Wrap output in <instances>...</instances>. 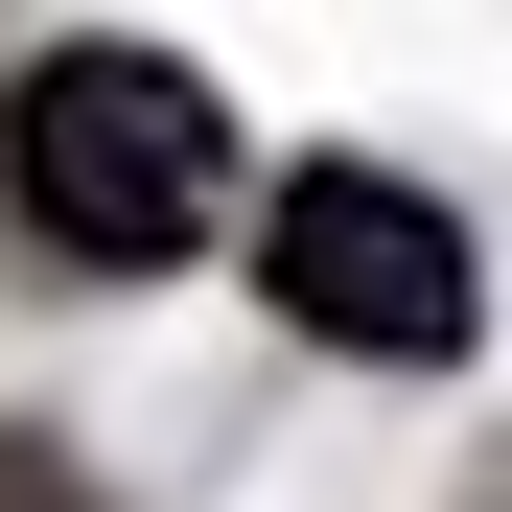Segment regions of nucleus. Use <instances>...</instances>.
Returning <instances> with one entry per match:
<instances>
[{"label":"nucleus","instance_id":"obj_2","mask_svg":"<svg viewBox=\"0 0 512 512\" xmlns=\"http://www.w3.org/2000/svg\"><path fill=\"white\" fill-rule=\"evenodd\" d=\"M256 280H280V326H326V350H396V373L466 350V233L419 210L396 163H303V187L256 210Z\"/></svg>","mask_w":512,"mask_h":512},{"label":"nucleus","instance_id":"obj_3","mask_svg":"<svg viewBox=\"0 0 512 512\" xmlns=\"http://www.w3.org/2000/svg\"><path fill=\"white\" fill-rule=\"evenodd\" d=\"M0 512H94V489H47V443H0Z\"/></svg>","mask_w":512,"mask_h":512},{"label":"nucleus","instance_id":"obj_1","mask_svg":"<svg viewBox=\"0 0 512 512\" xmlns=\"http://www.w3.org/2000/svg\"><path fill=\"white\" fill-rule=\"evenodd\" d=\"M0 187H24V233H47V256L163 280V256L233 210V117H210L163 47H47L24 94H0Z\"/></svg>","mask_w":512,"mask_h":512}]
</instances>
